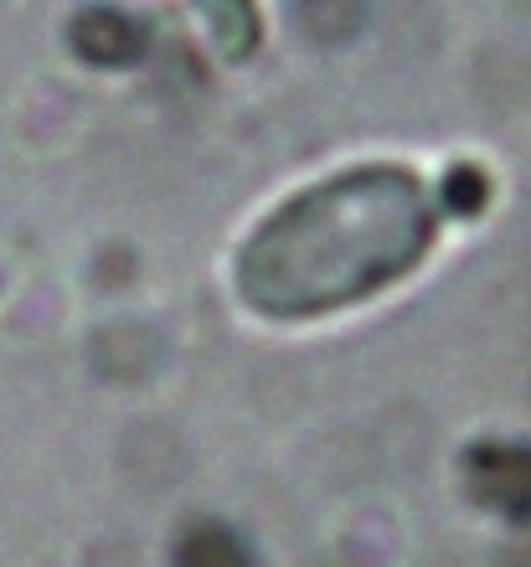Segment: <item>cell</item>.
Segmentation results:
<instances>
[{"mask_svg": "<svg viewBox=\"0 0 531 567\" xmlns=\"http://www.w3.org/2000/svg\"><path fill=\"white\" fill-rule=\"evenodd\" d=\"M78 47L89 52L93 62H130L140 52V31L114 11H93L83 27H78Z\"/></svg>", "mask_w": 531, "mask_h": 567, "instance_id": "obj_4", "label": "cell"}, {"mask_svg": "<svg viewBox=\"0 0 531 567\" xmlns=\"http://www.w3.org/2000/svg\"><path fill=\"white\" fill-rule=\"evenodd\" d=\"M171 563L176 567H258L253 563V547L227 522H192L176 537Z\"/></svg>", "mask_w": 531, "mask_h": 567, "instance_id": "obj_3", "label": "cell"}, {"mask_svg": "<svg viewBox=\"0 0 531 567\" xmlns=\"http://www.w3.org/2000/svg\"><path fill=\"white\" fill-rule=\"evenodd\" d=\"M464 480H470V495L486 511L517 526H531V444H506V439L474 444L470 460H464Z\"/></svg>", "mask_w": 531, "mask_h": 567, "instance_id": "obj_2", "label": "cell"}, {"mask_svg": "<svg viewBox=\"0 0 531 567\" xmlns=\"http://www.w3.org/2000/svg\"><path fill=\"white\" fill-rule=\"evenodd\" d=\"M443 212V192L392 161L336 171L253 227L237 254V295L284 326L351 310L423 264Z\"/></svg>", "mask_w": 531, "mask_h": 567, "instance_id": "obj_1", "label": "cell"}]
</instances>
